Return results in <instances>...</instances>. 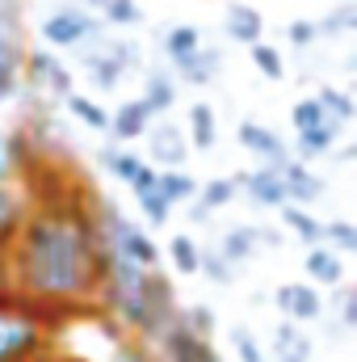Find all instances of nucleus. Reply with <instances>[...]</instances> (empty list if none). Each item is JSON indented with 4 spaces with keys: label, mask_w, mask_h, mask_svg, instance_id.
Instances as JSON below:
<instances>
[{
    "label": "nucleus",
    "mask_w": 357,
    "mask_h": 362,
    "mask_svg": "<svg viewBox=\"0 0 357 362\" xmlns=\"http://www.w3.org/2000/svg\"><path fill=\"white\" fill-rule=\"evenodd\" d=\"M25 198L13 185H0V253H8V245L17 240L21 223H25Z\"/></svg>",
    "instance_id": "nucleus-22"
},
{
    "label": "nucleus",
    "mask_w": 357,
    "mask_h": 362,
    "mask_svg": "<svg viewBox=\"0 0 357 362\" xmlns=\"http://www.w3.org/2000/svg\"><path fill=\"white\" fill-rule=\"evenodd\" d=\"M63 105H68V110L76 114V122H85L89 131H109V114H105L92 97H85V93H68Z\"/></svg>",
    "instance_id": "nucleus-31"
},
{
    "label": "nucleus",
    "mask_w": 357,
    "mask_h": 362,
    "mask_svg": "<svg viewBox=\"0 0 357 362\" xmlns=\"http://www.w3.org/2000/svg\"><path fill=\"white\" fill-rule=\"evenodd\" d=\"M181 325H185L198 341H210V337H214V312H210L206 303H189V308H181Z\"/></svg>",
    "instance_id": "nucleus-36"
},
{
    "label": "nucleus",
    "mask_w": 357,
    "mask_h": 362,
    "mask_svg": "<svg viewBox=\"0 0 357 362\" xmlns=\"http://www.w3.org/2000/svg\"><path fill=\"white\" fill-rule=\"evenodd\" d=\"M248 59H253V68H257L265 81H282V76H286V59H282V51L269 47V42H253V47H248Z\"/></svg>",
    "instance_id": "nucleus-34"
},
{
    "label": "nucleus",
    "mask_w": 357,
    "mask_h": 362,
    "mask_svg": "<svg viewBox=\"0 0 357 362\" xmlns=\"http://www.w3.org/2000/svg\"><path fill=\"white\" fill-rule=\"evenodd\" d=\"M277 177H282V189H286V206H303V211L311 202H320L324 189H328V181L320 177L311 165H298V160H286L277 169Z\"/></svg>",
    "instance_id": "nucleus-12"
},
{
    "label": "nucleus",
    "mask_w": 357,
    "mask_h": 362,
    "mask_svg": "<svg viewBox=\"0 0 357 362\" xmlns=\"http://www.w3.org/2000/svg\"><path fill=\"white\" fill-rule=\"evenodd\" d=\"M152 122H156V114H152L139 97H131V101H122V105L109 114V135H114L118 144H135V139L147 135Z\"/></svg>",
    "instance_id": "nucleus-14"
},
{
    "label": "nucleus",
    "mask_w": 357,
    "mask_h": 362,
    "mask_svg": "<svg viewBox=\"0 0 357 362\" xmlns=\"http://www.w3.org/2000/svg\"><path fill=\"white\" fill-rule=\"evenodd\" d=\"M8 253H0V286H8V262H4Z\"/></svg>",
    "instance_id": "nucleus-49"
},
{
    "label": "nucleus",
    "mask_w": 357,
    "mask_h": 362,
    "mask_svg": "<svg viewBox=\"0 0 357 362\" xmlns=\"http://www.w3.org/2000/svg\"><path fill=\"white\" fill-rule=\"evenodd\" d=\"M47 350H51V329L30 299L0 312V362H34Z\"/></svg>",
    "instance_id": "nucleus-3"
},
{
    "label": "nucleus",
    "mask_w": 357,
    "mask_h": 362,
    "mask_svg": "<svg viewBox=\"0 0 357 362\" xmlns=\"http://www.w3.org/2000/svg\"><path fill=\"white\" fill-rule=\"evenodd\" d=\"M181 316V303H177V286H173V278L160 270L147 274V303H143V325H139V341L143 346H156L169 329H173V320Z\"/></svg>",
    "instance_id": "nucleus-5"
},
{
    "label": "nucleus",
    "mask_w": 357,
    "mask_h": 362,
    "mask_svg": "<svg viewBox=\"0 0 357 362\" xmlns=\"http://www.w3.org/2000/svg\"><path fill=\"white\" fill-rule=\"evenodd\" d=\"M135 202H139V211H143V219H147L152 228H164V223H169V215H173V206L160 198V189H147V194H139Z\"/></svg>",
    "instance_id": "nucleus-42"
},
{
    "label": "nucleus",
    "mask_w": 357,
    "mask_h": 362,
    "mask_svg": "<svg viewBox=\"0 0 357 362\" xmlns=\"http://www.w3.org/2000/svg\"><path fill=\"white\" fill-rule=\"evenodd\" d=\"M139 21H143L139 0H105L101 4V25L105 30H122V25H139Z\"/></svg>",
    "instance_id": "nucleus-32"
},
{
    "label": "nucleus",
    "mask_w": 357,
    "mask_h": 362,
    "mask_svg": "<svg viewBox=\"0 0 357 362\" xmlns=\"http://www.w3.org/2000/svg\"><path fill=\"white\" fill-rule=\"evenodd\" d=\"M105 51H109V59H114L126 76L143 68V51H139V42H135V38H109V42H105Z\"/></svg>",
    "instance_id": "nucleus-35"
},
{
    "label": "nucleus",
    "mask_w": 357,
    "mask_h": 362,
    "mask_svg": "<svg viewBox=\"0 0 357 362\" xmlns=\"http://www.w3.org/2000/svg\"><path fill=\"white\" fill-rule=\"evenodd\" d=\"M160 253H169V262H173V270H177V274H185V278H189V274H198V257H202V245H198V240H193L189 232H177V236H173V240H169V245H164Z\"/></svg>",
    "instance_id": "nucleus-29"
},
{
    "label": "nucleus",
    "mask_w": 357,
    "mask_h": 362,
    "mask_svg": "<svg viewBox=\"0 0 357 362\" xmlns=\"http://www.w3.org/2000/svg\"><path fill=\"white\" fill-rule=\"evenodd\" d=\"M303 266H307V278H311V286H315V282H324V291H337V286H345V262H341L332 249H324V245L307 249Z\"/></svg>",
    "instance_id": "nucleus-19"
},
{
    "label": "nucleus",
    "mask_w": 357,
    "mask_h": 362,
    "mask_svg": "<svg viewBox=\"0 0 357 362\" xmlns=\"http://www.w3.org/2000/svg\"><path fill=\"white\" fill-rule=\"evenodd\" d=\"M59 362H89V358H80V354H63V350H59Z\"/></svg>",
    "instance_id": "nucleus-52"
},
{
    "label": "nucleus",
    "mask_w": 357,
    "mask_h": 362,
    "mask_svg": "<svg viewBox=\"0 0 357 362\" xmlns=\"http://www.w3.org/2000/svg\"><path fill=\"white\" fill-rule=\"evenodd\" d=\"M337 139H341V127L337 122H324V127H315V131H303V135H294V160L298 165H311V160H328L332 152H337Z\"/></svg>",
    "instance_id": "nucleus-16"
},
{
    "label": "nucleus",
    "mask_w": 357,
    "mask_h": 362,
    "mask_svg": "<svg viewBox=\"0 0 357 362\" xmlns=\"http://www.w3.org/2000/svg\"><path fill=\"white\" fill-rule=\"evenodd\" d=\"M315 30H320V38H324V34H353L357 30V8L353 4H337L324 21H315Z\"/></svg>",
    "instance_id": "nucleus-39"
},
{
    "label": "nucleus",
    "mask_w": 357,
    "mask_h": 362,
    "mask_svg": "<svg viewBox=\"0 0 357 362\" xmlns=\"http://www.w3.org/2000/svg\"><path fill=\"white\" fill-rule=\"evenodd\" d=\"M139 101L160 118V114H169L173 105H177V81L169 76V72H156V68H147L143 72V93H139Z\"/></svg>",
    "instance_id": "nucleus-20"
},
{
    "label": "nucleus",
    "mask_w": 357,
    "mask_h": 362,
    "mask_svg": "<svg viewBox=\"0 0 357 362\" xmlns=\"http://www.w3.org/2000/svg\"><path fill=\"white\" fill-rule=\"evenodd\" d=\"M0 4H17V0H0Z\"/></svg>",
    "instance_id": "nucleus-53"
},
{
    "label": "nucleus",
    "mask_w": 357,
    "mask_h": 362,
    "mask_svg": "<svg viewBox=\"0 0 357 362\" xmlns=\"http://www.w3.org/2000/svg\"><path fill=\"white\" fill-rule=\"evenodd\" d=\"M17 303H25V295H17L13 286H0V312H8V308H17Z\"/></svg>",
    "instance_id": "nucleus-47"
},
{
    "label": "nucleus",
    "mask_w": 357,
    "mask_h": 362,
    "mask_svg": "<svg viewBox=\"0 0 357 362\" xmlns=\"http://www.w3.org/2000/svg\"><path fill=\"white\" fill-rule=\"evenodd\" d=\"M34 362H59V350H47V354H38Z\"/></svg>",
    "instance_id": "nucleus-51"
},
{
    "label": "nucleus",
    "mask_w": 357,
    "mask_h": 362,
    "mask_svg": "<svg viewBox=\"0 0 357 362\" xmlns=\"http://www.w3.org/2000/svg\"><path fill=\"white\" fill-rule=\"evenodd\" d=\"M290 122H294V131L303 135V131H315V127H324L328 118H324V110L315 105V97H303V101H294V110H290Z\"/></svg>",
    "instance_id": "nucleus-40"
},
{
    "label": "nucleus",
    "mask_w": 357,
    "mask_h": 362,
    "mask_svg": "<svg viewBox=\"0 0 357 362\" xmlns=\"http://www.w3.org/2000/svg\"><path fill=\"white\" fill-rule=\"evenodd\" d=\"M332 308H337V333L357 329V291H353V286H337Z\"/></svg>",
    "instance_id": "nucleus-38"
},
{
    "label": "nucleus",
    "mask_w": 357,
    "mask_h": 362,
    "mask_svg": "<svg viewBox=\"0 0 357 362\" xmlns=\"http://www.w3.org/2000/svg\"><path fill=\"white\" fill-rule=\"evenodd\" d=\"M240 189H236V181L231 177H210V181H198V202L214 215L219 206H227L231 198H236Z\"/></svg>",
    "instance_id": "nucleus-33"
},
{
    "label": "nucleus",
    "mask_w": 357,
    "mask_h": 362,
    "mask_svg": "<svg viewBox=\"0 0 357 362\" xmlns=\"http://www.w3.org/2000/svg\"><path fill=\"white\" fill-rule=\"evenodd\" d=\"M257 240H261L265 249H277V245H282V232H277V228H265V223H257Z\"/></svg>",
    "instance_id": "nucleus-46"
},
{
    "label": "nucleus",
    "mask_w": 357,
    "mask_h": 362,
    "mask_svg": "<svg viewBox=\"0 0 357 362\" xmlns=\"http://www.w3.org/2000/svg\"><path fill=\"white\" fill-rule=\"evenodd\" d=\"M219 68H223V51H219V47H202V51H198L185 68H177V72H181V81H185V85L206 89V85H214Z\"/></svg>",
    "instance_id": "nucleus-23"
},
{
    "label": "nucleus",
    "mask_w": 357,
    "mask_h": 362,
    "mask_svg": "<svg viewBox=\"0 0 357 362\" xmlns=\"http://www.w3.org/2000/svg\"><path fill=\"white\" fill-rule=\"evenodd\" d=\"M143 139L152 144V152H147V160H143V165H152L156 173L185 169V160H189V139H185V131H181L177 122L156 118V122L147 127V135H143Z\"/></svg>",
    "instance_id": "nucleus-8"
},
{
    "label": "nucleus",
    "mask_w": 357,
    "mask_h": 362,
    "mask_svg": "<svg viewBox=\"0 0 357 362\" xmlns=\"http://www.w3.org/2000/svg\"><path fill=\"white\" fill-rule=\"evenodd\" d=\"M311 97H315V105L324 110V118H328V122H337V127H345V122L357 114V101L345 89H337V85H320Z\"/></svg>",
    "instance_id": "nucleus-27"
},
{
    "label": "nucleus",
    "mask_w": 357,
    "mask_h": 362,
    "mask_svg": "<svg viewBox=\"0 0 357 362\" xmlns=\"http://www.w3.org/2000/svg\"><path fill=\"white\" fill-rule=\"evenodd\" d=\"M320 245H324V249H332L337 257L357 253V228L349 223V219H328V223H324V232H320Z\"/></svg>",
    "instance_id": "nucleus-30"
},
{
    "label": "nucleus",
    "mask_w": 357,
    "mask_h": 362,
    "mask_svg": "<svg viewBox=\"0 0 357 362\" xmlns=\"http://www.w3.org/2000/svg\"><path fill=\"white\" fill-rule=\"evenodd\" d=\"M21 64H25V30L17 4H0V105L21 93Z\"/></svg>",
    "instance_id": "nucleus-6"
},
{
    "label": "nucleus",
    "mask_w": 357,
    "mask_h": 362,
    "mask_svg": "<svg viewBox=\"0 0 357 362\" xmlns=\"http://www.w3.org/2000/svg\"><path fill=\"white\" fill-rule=\"evenodd\" d=\"M105 25H101V17L89 13V8H76V4H68V8H55V13H47L42 17V25H38V34H42V47L47 51H76V47H85L89 38H97Z\"/></svg>",
    "instance_id": "nucleus-4"
},
{
    "label": "nucleus",
    "mask_w": 357,
    "mask_h": 362,
    "mask_svg": "<svg viewBox=\"0 0 357 362\" xmlns=\"http://www.w3.org/2000/svg\"><path fill=\"white\" fill-rule=\"evenodd\" d=\"M273 303H277L282 320H290V325H298V329L324 320V295H320V286H311V282H282V286L273 291Z\"/></svg>",
    "instance_id": "nucleus-9"
},
{
    "label": "nucleus",
    "mask_w": 357,
    "mask_h": 362,
    "mask_svg": "<svg viewBox=\"0 0 357 362\" xmlns=\"http://www.w3.org/2000/svg\"><path fill=\"white\" fill-rule=\"evenodd\" d=\"M72 4H76V8H101L105 0H72Z\"/></svg>",
    "instance_id": "nucleus-50"
},
{
    "label": "nucleus",
    "mask_w": 357,
    "mask_h": 362,
    "mask_svg": "<svg viewBox=\"0 0 357 362\" xmlns=\"http://www.w3.org/2000/svg\"><path fill=\"white\" fill-rule=\"evenodd\" d=\"M185 139L198 152H214V144H219V118H214V110L206 101L189 105V131H185Z\"/></svg>",
    "instance_id": "nucleus-21"
},
{
    "label": "nucleus",
    "mask_w": 357,
    "mask_h": 362,
    "mask_svg": "<svg viewBox=\"0 0 357 362\" xmlns=\"http://www.w3.org/2000/svg\"><path fill=\"white\" fill-rule=\"evenodd\" d=\"M286 38H290L298 51H307V47L320 42V30H315V21H290V25H286Z\"/></svg>",
    "instance_id": "nucleus-44"
},
{
    "label": "nucleus",
    "mask_w": 357,
    "mask_h": 362,
    "mask_svg": "<svg viewBox=\"0 0 357 362\" xmlns=\"http://www.w3.org/2000/svg\"><path fill=\"white\" fill-rule=\"evenodd\" d=\"M198 274H206V282H214V286H227V282L236 278V270H231L214 249H202V257H198Z\"/></svg>",
    "instance_id": "nucleus-41"
},
{
    "label": "nucleus",
    "mask_w": 357,
    "mask_h": 362,
    "mask_svg": "<svg viewBox=\"0 0 357 362\" xmlns=\"http://www.w3.org/2000/svg\"><path fill=\"white\" fill-rule=\"evenodd\" d=\"M8 286L34 308L97 303L109 249L92 223V194L76 206H30L17 240L8 245Z\"/></svg>",
    "instance_id": "nucleus-1"
},
{
    "label": "nucleus",
    "mask_w": 357,
    "mask_h": 362,
    "mask_svg": "<svg viewBox=\"0 0 357 362\" xmlns=\"http://www.w3.org/2000/svg\"><path fill=\"white\" fill-rule=\"evenodd\" d=\"M97 165L109 173L114 181H135V173L143 169V160L135 156V152H126V148H118V144H105V148H97Z\"/></svg>",
    "instance_id": "nucleus-25"
},
{
    "label": "nucleus",
    "mask_w": 357,
    "mask_h": 362,
    "mask_svg": "<svg viewBox=\"0 0 357 362\" xmlns=\"http://www.w3.org/2000/svg\"><path fill=\"white\" fill-rule=\"evenodd\" d=\"M198 51H202V30L198 25H173L164 34V55H169L173 68H185Z\"/></svg>",
    "instance_id": "nucleus-24"
},
{
    "label": "nucleus",
    "mask_w": 357,
    "mask_h": 362,
    "mask_svg": "<svg viewBox=\"0 0 357 362\" xmlns=\"http://www.w3.org/2000/svg\"><path fill=\"white\" fill-rule=\"evenodd\" d=\"M13 177L17 173H13V160H8V131H0V185H8Z\"/></svg>",
    "instance_id": "nucleus-45"
},
{
    "label": "nucleus",
    "mask_w": 357,
    "mask_h": 362,
    "mask_svg": "<svg viewBox=\"0 0 357 362\" xmlns=\"http://www.w3.org/2000/svg\"><path fill=\"white\" fill-rule=\"evenodd\" d=\"M21 89L25 93H47V97H68L72 89V72L55 59V51L47 47H25V64H21Z\"/></svg>",
    "instance_id": "nucleus-7"
},
{
    "label": "nucleus",
    "mask_w": 357,
    "mask_h": 362,
    "mask_svg": "<svg viewBox=\"0 0 357 362\" xmlns=\"http://www.w3.org/2000/svg\"><path fill=\"white\" fill-rule=\"evenodd\" d=\"M236 181V189H244L257 206H273V211H282L286 206V189H282V177H277V169H244V173H231Z\"/></svg>",
    "instance_id": "nucleus-13"
},
{
    "label": "nucleus",
    "mask_w": 357,
    "mask_h": 362,
    "mask_svg": "<svg viewBox=\"0 0 357 362\" xmlns=\"http://www.w3.org/2000/svg\"><path fill=\"white\" fill-rule=\"evenodd\" d=\"M223 34H227L231 42H240V47H253V42H261V34H265V17H261L253 4H231V8L223 13Z\"/></svg>",
    "instance_id": "nucleus-18"
},
{
    "label": "nucleus",
    "mask_w": 357,
    "mask_h": 362,
    "mask_svg": "<svg viewBox=\"0 0 357 362\" xmlns=\"http://www.w3.org/2000/svg\"><path fill=\"white\" fill-rule=\"evenodd\" d=\"M269 362H311V337L290 325V320H277L273 329V350L265 354Z\"/></svg>",
    "instance_id": "nucleus-17"
},
{
    "label": "nucleus",
    "mask_w": 357,
    "mask_h": 362,
    "mask_svg": "<svg viewBox=\"0 0 357 362\" xmlns=\"http://www.w3.org/2000/svg\"><path fill=\"white\" fill-rule=\"evenodd\" d=\"M152 354H160V362H223L210 341H198V337L181 325V316L173 320V329L156 341Z\"/></svg>",
    "instance_id": "nucleus-11"
},
{
    "label": "nucleus",
    "mask_w": 357,
    "mask_h": 362,
    "mask_svg": "<svg viewBox=\"0 0 357 362\" xmlns=\"http://www.w3.org/2000/svg\"><path fill=\"white\" fill-rule=\"evenodd\" d=\"M214 253L231 266V270H240V266H248L257 253H261V240H257V223H240V228H227L223 232V240L214 245Z\"/></svg>",
    "instance_id": "nucleus-15"
},
{
    "label": "nucleus",
    "mask_w": 357,
    "mask_h": 362,
    "mask_svg": "<svg viewBox=\"0 0 357 362\" xmlns=\"http://www.w3.org/2000/svg\"><path fill=\"white\" fill-rule=\"evenodd\" d=\"M114 362H156V354H152V346H143L139 337L122 333L118 346H114Z\"/></svg>",
    "instance_id": "nucleus-43"
},
{
    "label": "nucleus",
    "mask_w": 357,
    "mask_h": 362,
    "mask_svg": "<svg viewBox=\"0 0 357 362\" xmlns=\"http://www.w3.org/2000/svg\"><path fill=\"white\" fill-rule=\"evenodd\" d=\"M156 189H160V198L169 206H181V202L189 206L198 198V177L185 173V169H169V173H156Z\"/></svg>",
    "instance_id": "nucleus-26"
},
{
    "label": "nucleus",
    "mask_w": 357,
    "mask_h": 362,
    "mask_svg": "<svg viewBox=\"0 0 357 362\" xmlns=\"http://www.w3.org/2000/svg\"><path fill=\"white\" fill-rule=\"evenodd\" d=\"M147 274L152 270H139L122 257H109V270L101 278V291H97V308L101 316L118 320L122 333H139L143 325V303H147Z\"/></svg>",
    "instance_id": "nucleus-2"
},
{
    "label": "nucleus",
    "mask_w": 357,
    "mask_h": 362,
    "mask_svg": "<svg viewBox=\"0 0 357 362\" xmlns=\"http://www.w3.org/2000/svg\"><path fill=\"white\" fill-rule=\"evenodd\" d=\"M227 337H231L236 358H240V362H269L265 350H261V341L253 337V329H248V325H231V333H227Z\"/></svg>",
    "instance_id": "nucleus-37"
},
{
    "label": "nucleus",
    "mask_w": 357,
    "mask_h": 362,
    "mask_svg": "<svg viewBox=\"0 0 357 362\" xmlns=\"http://www.w3.org/2000/svg\"><path fill=\"white\" fill-rule=\"evenodd\" d=\"M282 228L290 232V236H298L303 245H320V232H324V219H315L311 211H303V206H282Z\"/></svg>",
    "instance_id": "nucleus-28"
},
{
    "label": "nucleus",
    "mask_w": 357,
    "mask_h": 362,
    "mask_svg": "<svg viewBox=\"0 0 357 362\" xmlns=\"http://www.w3.org/2000/svg\"><path fill=\"white\" fill-rule=\"evenodd\" d=\"M236 135H240V148H248V152L261 160V169H282L286 160H294L290 144H286L277 131H269V127H261V122H253V118H244V122L236 127Z\"/></svg>",
    "instance_id": "nucleus-10"
},
{
    "label": "nucleus",
    "mask_w": 357,
    "mask_h": 362,
    "mask_svg": "<svg viewBox=\"0 0 357 362\" xmlns=\"http://www.w3.org/2000/svg\"><path fill=\"white\" fill-rule=\"evenodd\" d=\"M189 219H193V223H210V211L193 198V202H189Z\"/></svg>",
    "instance_id": "nucleus-48"
}]
</instances>
